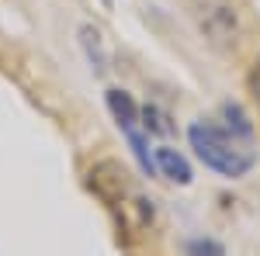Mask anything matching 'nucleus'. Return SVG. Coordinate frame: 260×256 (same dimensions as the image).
<instances>
[{
    "label": "nucleus",
    "instance_id": "obj_1",
    "mask_svg": "<svg viewBox=\"0 0 260 256\" xmlns=\"http://www.w3.org/2000/svg\"><path fill=\"white\" fill-rule=\"evenodd\" d=\"M187 142H191V149L198 153V159L208 166V170H215L219 177H229L236 180L243 173H250L253 170V149H246L236 135H229L225 128H215V125H208V121H194L191 128H187Z\"/></svg>",
    "mask_w": 260,
    "mask_h": 256
},
{
    "label": "nucleus",
    "instance_id": "obj_2",
    "mask_svg": "<svg viewBox=\"0 0 260 256\" xmlns=\"http://www.w3.org/2000/svg\"><path fill=\"white\" fill-rule=\"evenodd\" d=\"M108 111H111V118L118 121V128L125 132L128 145H132V153H136V159H139V166L146 170V173H153L156 166H153V159H149V153H146V138L139 135L142 111L136 107L132 94H125V90H118V87H111V90H108Z\"/></svg>",
    "mask_w": 260,
    "mask_h": 256
},
{
    "label": "nucleus",
    "instance_id": "obj_3",
    "mask_svg": "<svg viewBox=\"0 0 260 256\" xmlns=\"http://www.w3.org/2000/svg\"><path fill=\"white\" fill-rule=\"evenodd\" d=\"M198 24L219 49H229L240 39V14L229 0H198Z\"/></svg>",
    "mask_w": 260,
    "mask_h": 256
},
{
    "label": "nucleus",
    "instance_id": "obj_4",
    "mask_svg": "<svg viewBox=\"0 0 260 256\" xmlns=\"http://www.w3.org/2000/svg\"><path fill=\"white\" fill-rule=\"evenodd\" d=\"M153 166H156L160 177H167L170 184H180V187L191 184V166H187V159L180 156L177 149H170V145H160V149L153 153Z\"/></svg>",
    "mask_w": 260,
    "mask_h": 256
},
{
    "label": "nucleus",
    "instance_id": "obj_5",
    "mask_svg": "<svg viewBox=\"0 0 260 256\" xmlns=\"http://www.w3.org/2000/svg\"><path fill=\"white\" fill-rule=\"evenodd\" d=\"M80 45H83V52H87V62L94 66V73H104L111 59H108L104 39H101V31L94 28V24H83V28H80Z\"/></svg>",
    "mask_w": 260,
    "mask_h": 256
},
{
    "label": "nucleus",
    "instance_id": "obj_6",
    "mask_svg": "<svg viewBox=\"0 0 260 256\" xmlns=\"http://www.w3.org/2000/svg\"><path fill=\"white\" fill-rule=\"evenodd\" d=\"M187 256H225V249L215 239H191L187 242Z\"/></svg>",
    "mask_w": 260,
    "mask_h": 256
},
{
    "label": "nucleus",
    "instance_id": "obj_7",
    "mask_svg": "<svg viewBox=\"0 0 260 256\" xmlns=\"http://www.w3.org/2000/svg\"><path fill=\"white\" fill-rule=\"evenodd\" d=\"M142 125L149 128V132H156V135H170V125H167V115H163L160 107H146L142 111Z\"/></svg>",
    "mask_w": 260,
    "mask_h": 256
},
{
    "label": "nucleus",
    "instance_id": "obj_8",
    "mask_svg": "<svg viewBox=\"0 0 260 256\" xmlns=\"http://www.w3.org/2000/svg\"><path fill=\"white\" fill-rule=\"evenodd\" d=\"M250 94H253V100L260 104V59L253 62V69H250Z\"/></svg>",
    "mask_w": 260,
    "mask_h": 256
},
{
    "label": "nucleus",
    "instance_id": "obj_9",
    "mask_svg": "<svg viewBox=\"0 0 260 256\" xmlns=\"http://www.w3.org/2000/svg\"><path fill=\"white\" fill-rule=\"evenodd\" d=\"M104 4H108V0H104Z\"/></svg>",
    "mask_w": 260,
    "mask_h": 256
}]
</instances>
